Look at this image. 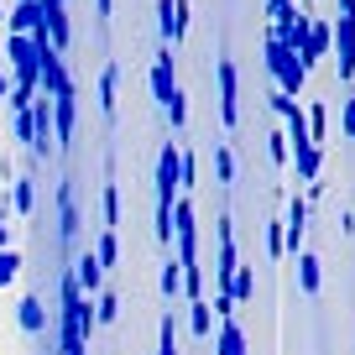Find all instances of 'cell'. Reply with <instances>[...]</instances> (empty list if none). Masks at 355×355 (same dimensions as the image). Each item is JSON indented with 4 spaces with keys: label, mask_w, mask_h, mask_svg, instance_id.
Instances as JSON below:
<instances>
[{
    "label": "cell",
    "mask_w": 355,
    "mask_h": 355,
    "mask_svg": "<svg viewBox=\"0 0 355 355\" xmlns=\"http://www.w3.org/2000/svg\"><path fill=\"white\" fill-rule=\"evenodd\" d=\"M298 0H266V16H282V11H293Z\"/></svg>",
    "instance_id": "31"
},
{
    "label": "cell",
    "mask_w": 355,
    "mask_h": 355,
    "mask_svg": "<svg viewBox=\"0 0 355 355\" xmlns=\"http://www.w3.org/2000/svg\"><path fill=\"white\" fill-rule=\"evenodd\" d=\"M11 241H16V225L0 220V251H11Z\"/></svg>",
    "instance_id": "32"
},
{
    "label": "cell",
    "mask_w": 355,
    "mask_h": 355,
    "mask_svg": "<svg viewBox=\"0 0 355 355\" xmlns=\"http://www.w3.org/2000/svg\"><path fill=\"white\" fill-rule=\"evenodd\" d=\"M110 11H115V0H100V21H110Z\"/></svg>",
    "instance_id": "33"
},
{
    "label": "cell",
    "mask_w": 355,
    "mask_h": 355,
    "mask_svg": "<svg viewBox=\"0 0 355 355\" xmlns=\"http://www.w3.org/2000/svg\"><path fill=\"white\" fill-rule=\"evenodd\" d=\"M115 225H121V183H105V230H115Z\"/></svg>",
    "instance_id": "21"
},
{
    "label": "cell",
    "mask_w": 355,
    "mask_h": 355,
    "mask_svg": "<svg viewBox=\"0 0 355 355\" xmlns=\"http://www.w3.org/2000/svg\"><path fill=\"white\" fill-rule=\"evenodd\" d=\"M115 84H121V63H105V73H100V115L105 121H115Z\"/></svg>",
    "instance_id": "11"
},
{
    "label": "cell",
    "mask_w": 355,
    "mask_h": 355,
    "mask_svg": "<svg viewBox=\"0 0 355 355\" xmlns=\"http://www.w3.org/2000/svg\"><path fill=\"white\" fill-rule=\"evenodd\" d=\"M73 121H78L73 89H68V94H53V146H68V141H73Z\"/></svg>",
    "instance_id": "7"
},
{
    "label": "cell",
    "mask_w": 355,
    "mask_h": 355,
    "mask_svg": "<svg viewBox=\"0 0 355 355\" xmlns=\"http://www.w3.org/2000/svg\"><path fill=\"white\" fill-rule=\"evenodd\" d=\"M319 282H324V272H319V256H313V251H298V288L313 298V293H319Z\"/></svg>",
    "instance_id": "12"
},
{
    "label": "cell",
    "mask_w": 355,
    "mask_h": 355,
    "mask_svg": "<svg viewBox=\"0 0 355 355\" xmlns=\"http://www.w3.org/2000/svg\"><path fill=\"white\" fill-rule=\"evenodd\" d=\"M329 32H334V42H329L334 47V68H340V78L350 84L355 78V16H340Z\"/></svg>",
    "instance_id": "4"
},
{
    "label": "cell",
    "mask_w": 355,
    "mask_h": 355,
    "mask_svg": "<svg viewBox=\"0 0 355 355\" xmlns=\"http://www.w3.org/2000/svg\"><path fill=\"white\" fill-rule=\"evenodd\" d=\"M73 282H78V293H84V298H100L105 293V266L94 261V251H84L73 261Z\"/></svg>",
    "instance_id": "9"
},
{
    "label": "cell",
    "mask_w": 355,
    "mask_h": 355,
    "mask_svg": "<svg viewBox=\"0 0 355 355\" xmlns=\"http://www.w3.org/2000/svg\"><path fill=\"white\" fill-rule=\"evenodd\" d=\"M266 68H272V78H277V94H288V100H298V94H303L309 73H303L298 53H288L277 37H266Z\"/></svg>",
    "instance_id": "1"
},
{
    "label": "cell",
    "mask_w": 355,
    "mask_h": 355,
    "mask_svg": "<svg viewBox=\"0 0 355 355\" xmlns=\"http://www.w3.org/2000/svg\"><path fill=\"white\" fill-rule=\"evenodd\" d=\"M178 162H183V146L167 141L157 152V209H173V199H178Z\"/></svg>",
    "instance_id": "3"
},
{
    "label": "cell",
    "mask_w": 355,
    "mask_h": 355,
    "mask_svg": "<svg viewBox=\"0 0 355 355\" xmlns=\"http://www.w3.org/2000/svg\"><path fill=\"white\" fill-rule=\"evenodd\" d=\"M157 11H162V42H183L189 32V0H157Z\"/></svg>",
    "instance_id": "8"
},
{
    "label": "cell",
    "mask_w": 355,
    "mask_h": 355,
    "mask_svg": "<svg viewBox=\"0 0 355 355\" xmlns=\"http://www.w3.org/2000/svg\"><path fill=\"white\" fill-rule=\"evenodd\" d=\"M272 110H277V115H282V121H288V115H293V110H298V105H293V100H288V94H277V89H272Z\"/></svg>",
    "instance_id": "30"
},
{
    "label": "cell",
    "mask_w": 355,
    "mask_h": 355,
    "mask_svg": "<svg viewBox=\"0 0 355 355\" xmlns=\"http://www.w3.org/2000/svg\"><path fill=\"white\" fill-rule=\"evenodd\" d=\"M266 157H272L277 167H288V162H293V152H288V136H282V131H272V136H266Z\"/></svg>",
    "instance_id": "26"
},
{
    "label": "cell",
    "mask_w": 355,
    "mask_h": 355,
    "mask_svg": "<svg viewBox=\"0 0 355 355\" xmlns=\"http://www.w3.org/2000/svg\"><path fill=\"white\" fill-rule=\"evenodd\" d=\"M157 355H178V319L173 313H162V324H157Z\"/></svg>",
    "instance_id": "18"
},
{
    "label": "cell",
    "mask_w": 355,
    "mask_h": 355,
    "mask_svg": "<svg viewBox=\"0 0 355 355\" xmlns=\"http://www.w3.org/2000/svg\"><path fill=\"white\" fill-rule=\"evenodd\" d=\"M189 329H193V334H209V329H214V313H209V303H204V298L189 303Z\"/></svg>",
    "instance_id": "20"
},
{
    "label": "cell",
    "mask_w": 355,
    "mask_h": 355,
    "mask_svg": "<svg viewBox=\"0 0 355 355\" xmlns=\"http://www.w3.org/2000/svg\"><path fill=\"white\" fill-rule=\"evenodd\" d=\"M214 78H220V121H225V131H235L241 125V73H235L230 58H220Z\"/></svg>",
    "instance_id": "2"
},
{
    "label": "cell",
    "mask_w": 355,
    "mask_h": 355,
    "mask_svg": "<svg viewBox=\"0 0 355 355\" xmlns=\"http://www.w3.org/2000/svg\"><path fill=\"white\" fill-rule=\"evenodd\" d=\"M303 115H309V141H313V146H324V131H329V110H324V105H309Z\"/></svg>",
    "instance_id": "19"
},
{
    "label": "cell",
    "mask_w": 355,
    "mask_h": 355,
    "mask_svg": "<svg viewBox=\"0 0 355 355\" xmlns=\"http://www.w3.org/2000/svg\"><path fill=\"white\" fill-rule=\"evenodd\" d=\"M94 261H100V266H115V261H121V235H115V230H105L100 241H94Z\"/></svg>",
    "instance_id": "17"
},
{
    "label": "cell",
    "mask_w": 355,
    "mask_h": 355,
    "mask_svg": "<svg viewBox=\"0 0 355 355\" xmlns=\"http://www.w3.org/2000/svg\"><path fill=\"white\" fill-rule=\"evenodd\" d=\"M58 235H63V241H73L78 235V204H73V189H58Z\"/></svg>",
    "instance_id": "10"
},
{
    "label": "cell",
    "mask_w": 355,
    "mask_h": 355,
    "mask_svg": "<svg viewBox=\"0 0 355 355\" xmlns=\"http://www.w3.org/2000/svg\"><path fill=\"white\" fill-rule=\"evenodd\" d=\"M16 319H21V329H26V334H42V329H47V309H42V298H21Z\"/></svg>",
    "instance_id": "13"
},
{
    "label": "cell",
    "mask_w": 355,
    "mask_h": 355,
    "mask_svg": "<svg viewBox=\"0 0 355 355\" xmlns=\"http://www.w3.org/2000/svg\"><path fill=\"white\" fill-rule=\"evenodd\" d=\"M256 298V266H235L230 277V303H251Z\"/></svg>",
    "instance_id": "14"
},
{
    "label": "cell",
    "mask_w": 355,
    "mask_h": 355,
    "mask_svg": "<svg viewBox=\"0 0 355 355\" xmlns=\"http://www.w3.org/2000/svg\"><path fill=\"white\" fill-rule=\"evenodd\" d=\"M340 131H345V136L355 141V94H350V100L340 105Z\"/></svg>",
    "instance_id": "29"
},
{
    "label": "cell",
    "mask_w": 355,
    "mask_h": 355,
    "mask_svg": "<svg viewBox=\"0 0 355 355\" xmlns=\"http://www.w3.org/2000/svg\"><path fill=\"white\" fill-rule=\"evenodd\" d=\"M16 272H21V251L11 245V251H0V288H11Z\"/></svg>",
    "instance_id": "25"
},
{
    "label": "cell",
    "mask_w": 355,
    "mask_h": 355,
    "mask_svg": "<svg viewBox=\"0 0 355 355\" xmlns=\"http://www.w3.org/2000/svg\"><path fill=\"white\" fill-rule=\"evenodd\" d=\"M121 319V298H115V293H100V298H94V324H115Z\"/></svg>",
    "instance_id": "22"
},
{
    "label": "cell",
    "mask_w": 355,
    "mask_h": 355,
    "mask_svg": "<svg viewBox=\"0 0 355 355\" xmlns=\"http://www.w3.org/2000/svg\"><path fill=\"white\" fill-rule=\"evenodd\" d=\"M152 94H157V105H173V94H178V73H173V47H162V53L152 58Z\"/></svg>",
    "instance_id": "5"
},
{
    "label": "cell",
    "mask_w": 355,
    "mask_h": 355,
    "mask_svg": "<svg viewBox=\"0 0 355 355\" xmlns=\"http://www.w3.org/2000/svg\"><path fill=\"white\" fill-rule=\"evenodd\" d=\"M329 42H334V32H329V21H313L309 16V37H303V47H298V63H303V73H309L319 58H329Z\"/></svg>",
    "instance_id": "6"
},
{
    "label": "cell",
    "mask_w": 355,
    "mask_h": 355,
    "mask_svg": "<svg viewBox=\"0 0 355 355\" xmlns=\"http://www.w3.org/2000/svg\"><path fill=\"white\" fill-rule=\"evenodd\" d=\"M0 21H6V6H0Z\"/></svg>",
    "instance_id": "35"
},
{
    "label": "cell",
    "mask_w": 355,
    "mask_h": 355,
    "mask_svg": "<svg viewBox=\"0 0 355 355\" xmlns=\"http://www.w3.org/2000/svg\"><path fill=\"white\" fill-rule=\"evenodd\" d=\"M266 256H272V261H277V256H288V251H282V220L266 225Z\"/></svg>",
    "instance_id": "28"
},
{
    "label": "cell",
    "mask_w": 355,
    "mask_h": 355,
    "mask_svg": "<svg viewBox=\"0 0 355 355\" xmlns=\"http://www.w3.org/2000/svg\"><path fill=\"white\" fill-rule=\"evenodd\" d=\"M6 94H11V78H6V73H0V100H6Z\"/></svg>",
    "instance_id": "34"
},
{
    "label": "cell",
    "mask_w": 355,
    "mask_h": 355,
    "mask_svg": "<svg viewBox=\"0 0 355 355\" xmlns=\"http://www.w3.org/2000/svg\"><path fill=\"white\" fill-rule=\"evenodd\" d=\"M11 204H16V214H32L37 209V189H32V178H21L11 189Z\"/></svg>",
    "instance_id": "24"
},
{
    "label": "cell",
    "mask_w": 355,
    "mask_h": 355,
    "mask_svg": "<svg viewBox=\"0 0 355 355\" xmlns=\"http://www.w3.org/2000/svg\"><path fill=\"white\" fill-rule=\"evenodd\" d=\"M162 293H167V298L183 293V266H178V261H162Z\"/></svg>",
    "instance_id": "27"
},
{
    "label": "cell",
    "mask_w": 355,
    "mask_h": 355,
    "mask_svg": "<svg viewBox=\"0 0 355 355\" xmlns=\"http://www.w3.org/2000/svg\"><path fill=\"white\" fill-rule=\"evenodd\" d=\"M220 355H245V334H241V324H235V319L220 324Z\"/></svg>",
    "instance_id": "16"
},
{
    "label": "cell",
    "mask_w": 355,
    "mask_h": 355,
    "mask_svg": "<svg viewBox=\"0 0 355 355\" xmlns=\"http://www.w3.org/2000/svg\"><path fill=\"white\" fill-rule=\"evenodd\" d=\"M293 157H298V178H303V183H313L319 167H324V146H303V152H293Z\"/></svg>",
    "instance_id": "15"
},
{
    "label": "cell",
    "mask_w": 355,
    "mask_h": 355,
    "mask_svg": "<svg viewBox=\"0 0 355 355\" xmlns=\"http://www.w3.org/2000/svg\"><path fill=\"white\" fill-rule=\"evenodd\" d=\"M214 173H220V183H235V152L225 141H214Z\"/></svg>",
    "instance_id": "23"
}]
</instances>
